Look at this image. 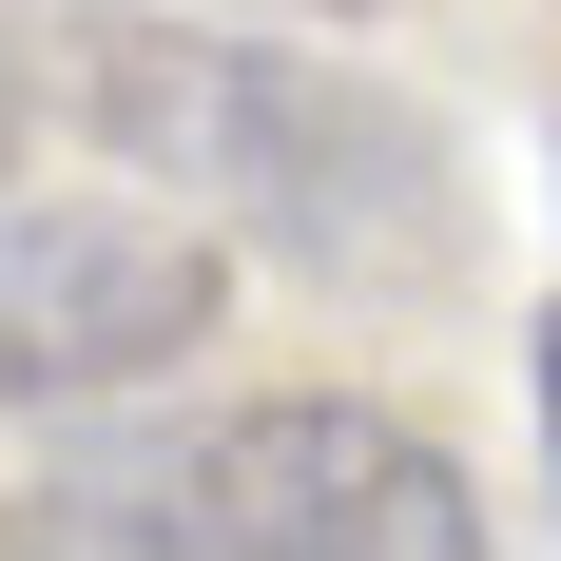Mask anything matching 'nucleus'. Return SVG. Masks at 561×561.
Listing matches in <instances>:
<instances>
[{"label":"nucleus","mask_w":561,"mask_h":561,"mask_svg":"<svg viewBox=\"0 0 561 561\" xmlns=\"http://www.w3.org/2000/svg\"><path fill=\"white\" fill-rule=\"evenodd\" d=\"M20 116L98 136L116 174H156L174 232H252L310 290H446L484 252V174L407 78L330 39H214L156 0H20Z\"/></svg>","instance_id":"nucleus-1"},{"label":"nucleus","mask_w":561,"mask_h":561,"mask_svg":"<svg viewBox=\"0 0 561 561\" xmlns=\"http://www.w3.org/2000/svg\"><path fill=\"white\" fill-rule=\"evenodd\" d=\"M39 504L98 523V542H156V561H504L484 542V484H465L407 407H368V388L194 407L156 446L39 484Z\"/></svg>","instance_id":"nucleus-2"},{"label":"nucleus","mask_w":561,"mask_h":561,"mask_svg":"<svg viewBox=\"0 0 561 561\" xmlns=\"http://www.w3.org/2000/svg\"><path fill=\"white\" fill-rule=\"evenodd\" d=\"M232 252L174 232L156 194H0V426L98 388H156L174 348H214Z\"/></svg>","instance_id":"nucleus-3"},{"label":"nucleus","mask_w":561,"mask_h":561,"mask_svg":"<svg viewBox=\"0 0 561 561\" xmlns=\"http://www.w3.org/2000/svg\"><path fill=\"white\" fill-rule=\"evenodd\" d=\"M523 368H542V446H561V290H542V348H523Z\"/></svg>","instance_id":"nucleus-4"},{"label":"nucleus","mask_w":561,"mask_h":561,"mask_svg":"<svg viewBox=\"0 0 561 561\" xmlns=\"http://www.w3.org/2000/svg\"><path fill=\"white\" fill-rule=\"evenodd\" d=\"M310 20H388V0H310Z\"/></svg>","instance_id":"nucleus-5"}]
</instances>
